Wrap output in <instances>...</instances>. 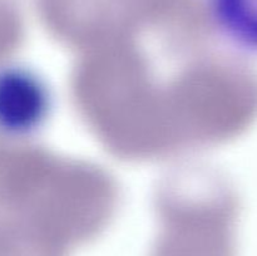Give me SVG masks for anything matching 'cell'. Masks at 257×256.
<instances>
[{"instance_id": "1", "label": "cell", "mask_w": 257, "mask_h": 256, "mask_svg": "<svg viewBox=\"0 0 257 256\" xmlns=\"http://www.w3.org/2000/svg\"><path fill=\"white\" fill-rule=\"evenodd\" d=\"M48 93L34 74L10 70L0 75V124L14 132L34 130L47 114Z\"/></svg>"}, {"instance_id": "2", "label": "cell", "mask_w": 257, "mask_h": 256, "mask_svg": "<svg viewBox=\"0 0 257 256\" xmlns=\"http://www.w3.org/2000/svg\"><path fill=\"white\" fill-rule=\"evenodd\" d=\"M217 13L232 37L257 45V0H217Z\"/></svg>"}]
</instances>
